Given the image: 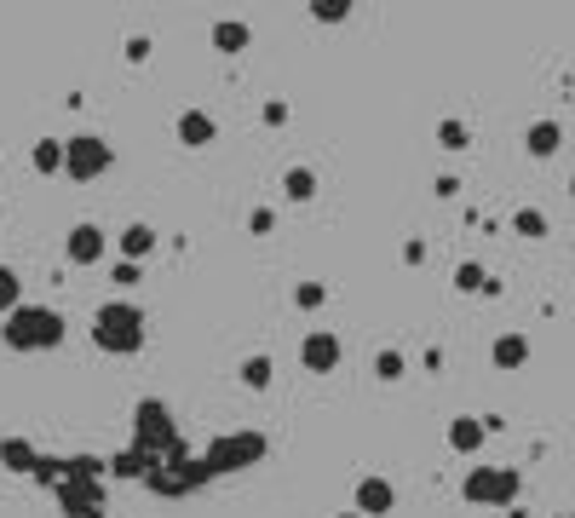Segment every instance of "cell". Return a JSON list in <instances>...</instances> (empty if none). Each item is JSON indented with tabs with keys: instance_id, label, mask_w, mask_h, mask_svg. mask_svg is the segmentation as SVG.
Here are the masks:
<instances>
[{
	"instance_id": "4316f807",
	"label": "cell",
	"mask_w": 575,
	"mask_h": 518,
	"mask_svg": "<svg viewBox=\"0 0 575 518\" xmlns=\"http://www.w3.org/2000/svg\"><path fill=\"white\" fill-rule=\"evenodd\" d=\"M311 12H317V24H340V18L351 12V6H345V0H317Z\"/></svg>"
},
{
	"instance_id": "5bb4252c",
	"label": "cell",
	"mask_w": 575,
	"mask_h": 518,
	"mask_svg": "<svg viewBox=\"0 0 575 518\" xmlns=\"http://www.w3.org/2000/svg\"><path fill=\"white\" fill-rule=\"evenodd\" d=\"M558 144H564V127H558V121H535V127L524 133V150H529V156H552Z\"/></svg>"
},
{
	"instance_id": "d6986e66",
	"label": "cell",
	"mask_w": 575,
	"mask_h": 518,
	"mask_svg": "<svg viewBox=\"0 0 575 518\" xmlns=\"http://www.w3.org/2000/svg\"><path fill=\"white\" fill-rule=\"evenodd\" d=\"M29 162H35V173H64V139H41Z\"/></svg>"
},
{
	"instance_id": "f1b7e54d",
	"label": "cell",
	"mask_w": 575,
	"mask_h": 518,
	"mask_svg": "<svg viewBox=\"0 0 575 518\" xmlns=\"http://www.w3.org/2000/svg\"><path fill=\"white\" fill-rule=\"evenodd\" d=\"M570 196H575V179H570Z\"/></svg>"
},
{
	"instance_id": "3957f363",
	"label": "cell",
	"mask_w": 575,
	"mask_h": 518,
	"mask_svg": "<svg viewBox=\"0 0 575 518\" xmlns=\"http://www.w3.org/2000/svg\"><path fill=\"white\" fill-rule=\"evenodd\" d=\"M518 490H524V478L512 467H472L460 484V495L478 501V507H506V501H518Z\"/></svg>"
},
{
	"instance_id": "ffe728a7",
	"label": "cell",
	"mask_w": 575,
	"mask_h": 518,
	"mask_svg": "<svg viewBox=\"0 0 575 518\" xmlns=\"http://www.w3.org/2000/svg\"><path fill=\"white\" fill-rule=\"evenodd\" d=\"M253 35H248V24H213V47L219 52H242Z\"/></svg>"
},
{
	"instance_id": "44dd1931",
	"label": "cell",
	"mask_w": 575,
	"mask_h": 518,
	"mask_svg": "<svg viewBox=\"0 0 575 518\" xmlns=\"http://www.w3.org/2000/svg\"><path fill=\"white\" fill-rule=\"evenodd\" d=\"M455 288H460V294H478V288H483V294H495V283L483 277V265H472V259L455 271Z\"/></svg>"
},
{
	"instance_id": "8992f818",
	"label": "cell",
	"mask_w": 575,
	"mask_h": 518,
	"mask_svg": "<svg viewBox=\"0 0 575 518\" xmlns=\"http://www.w3.org/2000/svg\"><path fill=\"white\" fill-rule=\"evenodd\" d=\"M110 162H115V150L98 139V133H81V139L64 144V173L69 179H81V185L98 179V173H110Z\"/></svg>"
},
{
	"instance_id": "83f0119b",
	"label": "cell",
	"mask_w": 575,
	"mask_h": 518,
	"mask_svg": "<svg viewBox=\"0 0 575 518\" xmlns=\"http://www.w3.org/2000/svg\"><path fill=\"white\" fill-rule=\"evenodd\" d=\"M340 518H363V513H340Z\"/></svg>"
},
{
	"instance_id": "e0dca14e",
	"label": "cell",
	"mask_w": 575,
	"mask_h": 518,
	"mask_svg": "<svg viewBox=\"0 0 575 518\" xmlns=\"http://www.w3.org/2000/svg\"><path fill=\"white\" fill-rule=\"evenodd\" d=\"M150 248H156V231H150V225H127V231H121V254L133 259V265L150 254Z\"/></svg>"
},
{
	"instance_id": "2e32d148",
	"label": "cell",
	"mask_w": 575,
	"mask_h": 518,
	"mask_svg": "<svg viewBox=\"0 0 575 518\" xmlns=\"http://www.w3.org/2000/svg\"><path fill=\"white\" fill-rule=\"evenodd\" d=\"M282 190H288V202H311V196H317V173H311V167H288V173H282Z\"/></svg>"
},
{
	"instance_id": "4fadbf2b",
	"label": "cell",
	"mask_w": 575,
	"mask_h": 518,
	"mask_svg": "<svg viewBox=\"0 0 575 518\" xmlns=\"http://www.w3.org/2000/svg\"><path fill=\"white\" fill-rule=\"evenodd\" d=\"M0 461L12 472H41L46 467L41 455H35V444H23V438H0Z\"/></svg>"
},
{
	"instance_id": "5b68a950",
	"label": "cell",
	"mask_w": 575,
	"mask_h": 518,
	"mask_svg": "<svg viewBox=\"0 0 575 518\" xmlns=\"http://www.w3.org/2000/svg\"><path fill=\"white\" fill-rule=\"evenodd\" d=\"M133 449H144L150 461H161V449H179V438H173V415H167V403L144 398L138 403V421H133Z\"/></svg>"
},
{
	"instance_id": "8fae6325",
	"label": "cell",
	"mask_w": 575,
	"mask_h": 518,
	"mask_svg": "<svg viewBox=\"0 0 575 518\" xmlns=\"http://www.w3.org/2000/svg\"><path fill=\"white\" fill-rule=\"evenodd\" d=\"M489 432H495L489 421H478V415H460V421L449 426V449H455V455H478Z\"/></svg>"
},
{
	"instance_id": "ba28073f",
	"label": "cell",
	"mask_w": 575,
	"mask_h": 518,
	"mask_svg": "<svg viewBox=\"0 0 575 518\" xmlns=\"http://www.w3.org/2000/svg\"><path fill=\"white\" fill-rule=\"evenodd\" d=\"M64 513H75V518H98V513H104V490H98V478H64Z\"/></svg>"
},
{
	"instance_id": "ac0fdd59",
	"label": "cell",
	"mask_w": 575,
	"mask_h": 518,
	"mask_svg": "<svg viewBox=\"0 0 575 518\" xmlns=\"http://www.w3.org/2000/svg\"><path fill=\"white\" fill-rule=\"evenodd\" d=\"M18 306H29L23 300V283H18V271L12 265H0V317H12Z\"/></svg>"
},
{
	"instance_id": "7402d4cb",
	"label": "cell",
	"mask_w": 575,
	"mask_h": 518,
	"mask_svg": "<svg viewBox=\"0 0 575 518\" xmlns=\"http://www.w3.org/2000/svg\"><path fill=\"white\" fill-rule=\"evenodd\" d=\"M242 386H253V392H265V386H271V357H265V352L242 363Z\"/></svg>"
},
{
	"instance_id": "52a82bcc",
	"label": "cell",
	"mask_w": 575,
	"mask_h": 518,
	"mask_svg": "<svg viewBox=\"0 0 575 518\" xmlns=\"http://www.w3.org/2000/svg\"><path fill=\"white\" fill-rule=\"evenodd\" d=\"M340 357H345V346H340V334H328V329H317L305 346H299V363L311 369V375H328V369H340Z\"/></svg>"
},
{
	"instance_id": "d4e9b609",
	"label": "cell",
	"mask_w": 575,
	"mask_h": 518,
	"mask_svg": "<svg viewBox=\"0 0 575 518\" xmlns=\"http://www.w3.org/2000/svg\"><path fill=\"white\" fill-rule=\"evenodd\" d=\"M437 144H443V150H466V121H443V127H437Z\"/></svg>"
},
{
	"instance_id": "484cf974",
	"label": "cell",
	"mask_w": 575,
	"mask_h": 518,
	"mask_svg": "<svg viewBox=\"0 0 575 518\" xmlns=\"http://www.w3.org/2000/svg\"><path fill=\"white\" fill-rule=\"evenodd\" d=\"M374 375L397 380V375H403V352H380V357H374Z\"/></svg>"
},
{
	"instance_id": "9a60e30c",
	"label": "cell",
	"mask_w": 575,
	"mask_h": 518,
	"mask_svg": "<svg viewBox=\"0 0 575 518\" xmlns=\"http://www.w3.org/2000/svg\"><path fill=\"white\" fill-rule=\"evenodd\" d=\"M495 363H501V369H524V363H529V340H524V334H501V340H495Z\"/></svg>"
},
{
	"instance_id": "cb8c5ba5",
	"label": "cell",
	"mask_w": 575,
	"mask_h": 518,
	"mask_svg": "<svg viewBox=\"0 0 575 518\" xmlns=\"http://www.w3.org/2000/svg\"><path fill=\"white\" fill-rule=\"evenodd\" d=\"M322 300H328V288H322V283H299V288H294V306H299V311H317Z\"/></svg>"
},
{
	"instance_id": "277c9868",
	"label": "cell",
	"mask_w": 575,
	"mask_h": 518,
	"mask_svg": "<svg viewBox=\"0 0 575 518\" xmlns=\"http://www.w3.org/2000/svg\"><path fill=\"white\" fill-rule=\"evenodd\" d=\"M207 472H242L253 461H265V438L259 432H230V438H213L207 444Z\"/></svg>"
},
{
	"instance_id": "6da1fadb",
	"label": "cell",
	"mask_w": 575,
	"mask_h": 518,
	"mask_svg": "<svg viewBox=\"0 0 575 518\" xmlns=\"http://www.w3.org/2000/svg\"><path fill=\"white\" fill-rule=\"evenodd\" d=\"M92 346L110 357H133L144 346V311L133 300H110V306H98L92 317Z\"/></svg>"
},
{
	"instance_id": "7a4b0ae2",
	"label": "cell",
	"mask_w": 575,
	"mask_h": 518,
	"mask_svg": "<svg viewBox=\"0 0 575 518\" xmlns=\"http://www.w3.org/2000/svg\"><path fill=\"white\" fill-rule=\"evenodd\" d=\"M64 329L69 323L52 306H18L0 334H6L12 352H52V346H64Z\"/></svg>"
},
{
	"instance_id": "30bf717a",
	"label": "cell",
	"mask_w": 575,
	"mask_h": 518,
	"mask_svg": "<svg viewBox=\"0 0 575 518\" xmlns=\"http://www.w3.org/2000/svg\"><path fill=\"white\" fill-rule=\"evenodd\" d=\"M391 507H397L391 478H363V484H357V513H363V518H386Z\"/></svg>"
},
{
	"instance_id": "603a6c76",
	"label": "cell",
	"mask_w": 575,
	"mask_h": 518,
	"mask_svg": "<svg viewBox=\"0 0 575 518\" xmlns=\"http://www.w3.org/2000/svg\"><path fill=\"white\" fill-rule=\"evenodd\" d=\"M512 231H518V236H529V242H535V236H547V213H541V208H518Z\"/></svg>"
},
{
	"instance_id": "7c38bea8",
	"label": "cell",
	"mask_w": 575,
	"mask_h": 518,
	"mask_svg": "<svg viewBox=\"0 0 575 518\" xmlns=\"http://www.w3.org/2000/svg\"><path fill=\"white\" fill-rule=\"evenodd\" d=\"M213 139H219V127H213V116H207V110H184V116H179V144L207 150Z\"/></svg>"
},
{
	"instance_id": "9c48e42d",
	"label": "cell",
	"mask_w": 575,
	"mask_h": 518,
	"mask_svg": "<svg viewBox=\"0 0 575 518\" xmlns=\"http://www.w3.org/2000/svg\"><path fill=\"white\" fill-rule=\"evenodd\" d=\"M64 254H69V265H98L104 259V231L98 225H75L64 236Z\"/></svg>"
}]
</instances>
